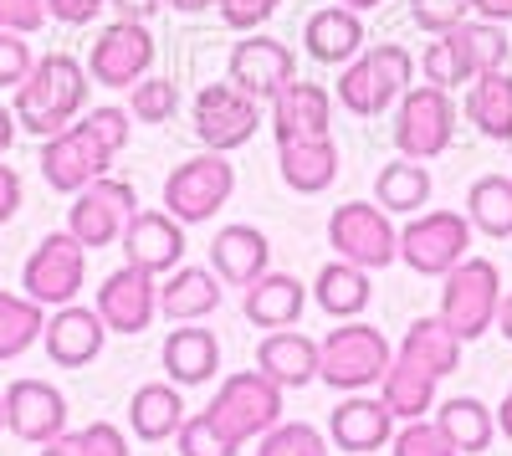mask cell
<instances>
[{
    "label": "cell",
    "mask_w": 512,
    "mask_h": 456,
    "mask_svg": "<svg viewBox=\"0 0 512 456\" xmlns=\"http://www.w3.org/2000/svg\"><path fill=\"white\" fill-rule=\"evenodd\" d=\"M134 211H139L134 185L103 175V180H93L88 190H77V195H72L67 231H72L82 246H88V252H103V246H118L123 226L134 221Z\"/></svg>",
    "instance_id": "cell-13"
},
{
    "label": "cell",
    "mask_w": 512,
    "mask_h": 456,
    "mask_svg": "<svg viewBox=\"0 0 512 456\" xmlns=\"http://www.w3.org/2000/svg\"><path fill=\"white\" fill-rule=\"evenodd\" d=\"M497 334L512 344V293H502V308H497Z\"/></svg>",
    "instance_id": "cell-55"
},
{
    "label": "cell",
    "mask_w": 512,
    "mask_h": 456,
    "mask_svg": "<svg viewBox=\"0 0 512 456\" xmlns=\"http://www.w3.org/2000/svg\"><path fill=\"white\" fill-rule=\"evenodd\" d=\"M492 416H497V431L512 441V385H507V395H502V405L492 410Z\"/></svg>",
    "instance_id": "cell-54"
},
{
    "label": "cell",
    "mask_w": 512,
    "mask_h": 456,
    "mask_svg": "<svg viewBox=\"0 0 512 456\" xmlns=\"http://www.w3.org/2000/svg\"><path fill=\"white\" fill-rule=\"evenodd\" d=\"M466 221L492 241L512 236V175H482L466 190Z\"/></svg>",
    "instance_id": "cell-36"
},
{
    "label": "cell",
    "mask_w": 512,
    "mask_h": 456,
    "mask_svg": "<svg viewBox=\"0 0 512 456\" xmlns=\"http://www.w3.org/2000/svg\"><path fill=\"white\" fill-rule=\"evenodd\" d=\"M390 456H461L436 421H405V431L390 441Z\"/></svg>",
    "instance_id": "cell-44"
},
{
    "label": "cell",
    "mask_w": 512,
    "mask_h": 456,
    "mask_svg": "<svg viewBox=\"0 0 512 456\" xmlns=\"http://www.w3.org/2000/svg\"><path fill=\"white\" fill-rule=\"evenodd\" d=\"M128 113H134L139 123H169L180 113V88L169 77H144L128 88Z\"/></svg>",
    "instance_id": "cell-40"
},
{
    "label": "cell",
    "mask_w": 512,
    "mask_h": 456,
    "mask_svg": "<svg viewBox=\"0 0 512 456\" xmlns=\"http://www.w3.org/2000/svg\"><path fill=\"white\" fill-rule=\"evenodd\" d=\"M256 369L282 390H303L318 380V344L308 334H297V328H272L256 344Z\"/></svg>",
    "instance_id": "cell-26"
},
{
    "label": "cell",
    "mask_w": 512,
    "mask_h": 456,
    "mask_svg": "<svg viewBox=\"0 0 512 456\" xmlns=\"http://www.w3.org/2000/svg\"><path fill=\"white\" fill-rule=\"evenodd\" d=\"M456 139V103L446 88H431V82H420V88H410L395 108V149L405 159H436L446 154Z\"/></svg>",
    "instance_id": "cell-12"
},
{
    "label": "cell",
    "mask_w": 512,
    "mask_h": 456,
    "mask_svg": "<svg viewBox=\"0 0 512 456\" xmlns=\"http://www.w3.org/2000/svg\"><path fill=\"white\" fill-rule=\"evenodd\" d=\"M108 6L118 11V21H139V26H149V21L164 11V0H108Z\"/></svg>",
    "instance_id": "cell-51"
},
{
    "label": "cell",
    "mask_w": 512,
    "mask_h": 456,
    "mask_svg": "<svg viewBox=\"0 0 512 456\" xmlns=\"http://www.w3.org/2000/svg\"><path fill=\"white\" fill-rule=\"evenodd\" d=\"M175 446H180V456H236L241 451L216 421L205 416V410L200 416H185V426L175 431Z\"/></svg>",
    "instance_id": "cell-42"
},
{
    "label": "cell",
    "mask_w": 512,
    "mask_h": 456,
    "mask_svg": "<svg viewBox=\"0 0 512 456\" xmlns=\"http://www.w3.org/2000/svg\"><path fill=\"white\" fill-rule=\"evenodd\" d=\"M159 364H164L169 385H180V390L210 385L216 369H221V339L200 323H180V328H169V339L159 349Z\"/></svg>",
    "instance_id": "cell-21"
},
{
    "label": "cell",
    "mask_w": 512,
    "mask_h": 456,
    "mask_svg": "<svg viewBox=\"0 0 512 456\" xmlns=\"http://www.w3.org/2000/svg\"><path fill=\"white\" fill-rule=\"evenodd\" d=\"M103 339H108V323L98 318V308H82V303H67V308H52L47 328H41V344H47V359L57 369H82L103 354Z\"/></svg>",
    "instance_id": "cell-19"
},
{
    "label": "cell",
    "mask_w": 512,
    "mask_h": 456,
    "mask_svg": "<svg viewBox=\"0 0 512 456\" xmlns=\"http://www.w3.org/2000/svg\"><path fill=\"white\" fill-rule=\"evenodd\" d=\"M190 123H195V139L210 154H231V149L256 139V129H262V103L246 98L241 88H231V82H210L190 103Z\"/></svg>",
    "instance_id": "cell-11"
},
{
    "label": "cell",
    "mask_w": 512,
    "mask_h": 456,
    "mask_svg": "<svg viewBox=\"0 0 512 456\" xmlns=\"http://www.w3.org/2000/svg\"><path fill=\"white\" fill-rule=\"evenodd\" d=\"M256 456H328V441L308 421H277L262 441H256Z\"/></svg>",
    "instance_id": "cell-39"
},
{
    "label": "cell",
    "mask_w": 512,
    "mask_h": 456,
    "mask_svg": "<svg viewBox=\"0 0 512 456\" xmlns=\"http://www.w3.org/2000/svg\"><path fill=\"white\" fill-rule=\"evenodd\" d=\"M57 441H62L67 456H128V436L113 421H93L82 431H62Z\"/></svg>",
    "instance_id": "cell-43"
},
{
    "label": "cell",
    "mask_w": 512,
    "mask_h": 456,
    "mask_svg": "<svg viewBox=\"0 0 512 456\" xmlns=\"http://www.w3.org/2000/svg\"><path fill=\"white\" fill-rule=\"evenodd\" d=\"M118 246H123L128 267H144L154 277H169L185 262V226L169 211H134V221H128L123 236H118Z\"/></svg>",
    "instance_id": "cell-18"
},
{
    "label": "cell",
    "mask_w": 512,
    "mask_h": 456,
    "mask_svg": "<svg viewBox=\"0 0 512 456\" xmlns=\"http://www.w3.org/2000/svg\"><path fill=\"white\" fill-rule=\"evenodd\" d=\"M0 431H6V405H0Z\"/></svg>",
    "instance_id": "cell-59"
},
{
    "label": "cell",
    "mask_w": 512,
    "mask_h": 456,
    "mask_svg": "<svg viewBox=\"0 0 512 456\" xmlns=\"http://www.w3.org/2000/svg\"><path fill=\"white\" fill-rule=\"evenodd\" d=\"M436 426L446 431V441L461 451V456H482L492 441H497V416L492 405H482L477 395H451L436 405Z\"/></svg>",
    "instance_id": "cell-33"
},
{
    "label": "cell",
    "mask_w": 512,
    "mask_h": 456,
    "mask_svg": "<svg viewBox=\"0 0 512 456\" xmlns=\"http://www.w3.org/2000/svg\"><path fill=\"white\" fill-rule=\"evenodd\" d=\"M282 0H216V11L231 31H262L272 16H277Z\"/></svg>",
    "instance_id": "cell-47"
},
{
    "label": "cell",
    "mask_w": 512,
    "mask_h": 456,
    "mask_svg": "<svg viewBox=\"0 0 512 456\" xmlns=\"http://www.w3.org/2000/svg\"><path fill=\"white\" fill-rule=\"evenodd\" d=\"M410 88H415V57L400 41H379V47L359 52L344 72H338L333 98L354 118H384L395 108V98H405Z\"/></svg>",
    "instance_id": "cell-3"
},
{
    "label": "cell",
    "mask_w": 512,
    "mask_h": 456,
    "mask_svg": "<svg viewBox=\"0 0 512 456\" xmlns=\"http://www.w3.org/2000/svg\"><path fill=\"white\" fill-rule=\"evenodd\" d=\"M36 456H67V451H62V441H47V446H41Z\"/></svg>",
    "instance_id": "cell-58"
},
{
    "label": "cell",
    "mask_w": 512,
    "mask_h": 456,
    "mask_svg": "<svg viewBox=\"0 0 512 456\" xmlns=\"http://www.w3.org/2000/svg\"><path fill=\"white\" fill-rule=\"evenodd\" d=\"M241 313H246V323H256V328H292L297 318L308 313V282L303 277H292V272H262L251 287H241Z\"/></svg>",
    "instance_id": "cell-22"
},
{
    "label": "cell",
    "mask_w": 512,
    "mask_h": 456,
    "mask_svg": "<svg viewBox=\"0 0 512 456\" xmlns=\"http://www.w3.org/2000/svg\"><path fill=\"white\" fill-rule=\"evenodd\" d=\"M0 405H6V431L16 441L47 446L67 431V395L52 380H11Z\"/></svg>",
    "instance_id": "cell-17"
},
{
    "label": "cell",
    "mask_w": 512,
    "mask_h": 456,
    "mask_svg": "<svg viewBox=\"0 0 512 456\" xmlns=\"http://www.w3.org/2000/svg\"><path fill=\"white\" fill-rule=\"evenodd\" d=\"M88 88H93V77L77 57H67V52L36 57L31 77L16 88V108H11L16 129H26L36 139L62 134L67 123H77L82 113H88Z\"/></svg>",
    "instance_id": "cell-2"
},
{
    "label": "cell",
    "mask_w": 512,
    "mask_h": 456,
    "mask_svg": "<svg viewBox=\"0 0 512 456\" xmlns=\"http://www.w3.org/2000/svg\"><path fill=\"white\" fill-rule=\"evenodd\" d=\"M395 436V416L384 410L379 395H344L328 416V441L349 456H369V451H384Z\"/></svg>",
    "instance_id": "cell-20"
},
{
    "label": "cell",
    "mask_w": 512,
    "mask_h": 456,
    "mask_svg": "<svg viewBox=\"0 0 512 456\" xmlns=\"http://www.w3.org/2000/svg\"><path fill=\"white\" fill-rule=\"evenodd\" d=\"M128 134H134V113L128 108H88L77 123H67L62 134L41 139V175H47L52 190L62 195H77L88 190L93 180H103L113 170L118 149L128 144Z\"/></svg>",
    "instance_id": "cell-1"
},
{
    "label": "cell",
    "mask_w": 512,
    "mask_h": 456,
    "mask_svg": "<svg viewBox=\"0 0 512 456\" xmlns=\"http://www.w3.org/2000/svg\"><path fill=\"white\" fill-rule=\"evenodd\" d=\"M16 134H21V129H16V113H11L6 103H0V154H6V149L16 144Z\"/></svg>",
    "instance_id": "cell-53"
},
{
    "label": "cell",
    "mask_w": 512,
    "mask_h": 456,
    "mask_svg": "<svg viewBox=\"0 0 512 456\" xmlns=\"http://www.w3.org/2000/svg\"><path fill=\"white\" fill-rule=\"evenodd\" d=\"M333 123V93L318 88V82H287V88L272 98V134L277 144L287 139H323Z\"/></svg>",
    "instance_id": "cell-24"
},
{
    "label": "cell",
    "mask_w": 512,
    "mask_h": 456,
    "mask_svg": "<svg viewBox=\"0 0 512 456\" xmlns=\"http://www.w3.org/2000/svg\"><path fill=\"white\" fill-rule=\"evenodd\" d=\"M128 426H134L139 441H175V431L185 426V395L180 385L169 380H149L134 390V400H128Z\"/></svg>",
    "instance_id": "cell-30"
},
{
    "label": "cell",
    "mask_w": 512,
    "mask_h": 456,
    "mask_svg": "<svg viewBox=\"0 0 512 456\" xmlns=\"http://www.w3.org/2000/svg\"><path fill=\"white\" fill-rule=\"evenodd\" d=\"M466 16H472V0H410V21L431 36L456 31Z\"/></svg>",
    "instance_id": "cell-45"
},
{
    "label": "cell",
    "mask_w": 512,
    "mask_h": 456,
    "mask_svg": "<svg viewBox=\"0 0 512 456\" xmlns=\"http://www.w3.org/2000/svg\"><path fill=\"white\" fill-rule=\"evenodd\" d=\"M369 298H374L369 272L354 267V262H328V267H318V277H313V303H318L328 318H338V323L359 318V313L369 308Z\"/></svg>",
    "instance_id": "cell-34"
},
{
    "label": "cell",
    "mask_w": 512,
    "mask_h": 456,
    "mask_svg": "<svg viewBox=\"0 0 512 456\" xmlns=\"http://www.w3.org/2000/svg\"><path fill=\"white\" fill-rule=\"evenodd\" d=\"M154 31L139 26V21H113L93 36V47H88V77L103 82V88H134V82L149 77L154 67Z\"/></svg>",
    "instance_id": "cell-14"
},
{
    "label": "cell",
    "mask_w": 512,
    "mask_h": 456,
    "mask_svg": "<svg viewBox=\"0 0 512 456\" xmlns=\"http://www.w3.org/2000/svg\"><path fill=\"white\" fill-rule=\"evenodd\" d=\"M461 36H466V52H472V72H477V77L507 67L512 41H507V31H502L497 21H461Z\"/></svg>",
    "instance_id": "cell-41"
},
{
    "label": "cell",
    "mask_w": 512,
    "mask_h": 456,
    "mask_svg": "<svg viewBox=\"0 0 512 456\" xmlns=\"http://www.w3.org/2000/svg\"><path fill=\"white\" fill-rule=\"evenodd\" d=\"M103 6L108 0H47V16L62 26H88V21H98Z\"/></svg>",
    "instance_id": "cell-49"
},
{
    "label": "cell",
    "mask_w": 512,
    "mask_h": 456,
    "mask_svg": "<svg viewBox=\"0 0 512 456\" xmlns=\"http://www.w3.org/2000/svg\"><path fill=\"white\" fill-rule=\"evenodd\" d=\"M16 211H21V175L11 164H0V226L16 221Z\"/></svg>",
    "instance_id": "cell-50"
},
{
    "label": "cell",
    "mask_w": 512,
    "mask_h": 456,
    "mask_svg": "<svg viewBox=\"0 0 512 456\" xmlns=\"http://www.w3.org/2000/svg\"><path fill=\"white\" fill-rule=\"evenodd\" d=\"M466 118H472V129L492 144H512V72L497 67V72H482L472 77V88H466Z\"/></svg>",
    "instance_id": "cell-31"
},
{
    "label": "cell",
    "mask_w": 512,
    "mask_h": 456,
    "mask_svg": "<svg viewBox=\"0 0 512 456\" xmlns=\"http://www.w3.org/2000/svg\"><path fill=\"white\" fill-rule=\"evenodd\" d=\"M36 57H31V41L16 36V31H0V88H21V82L31 77Z\"/></svg>",
    "instance_id": "cell-46"
},
{
    "label": "cell",
    "mask_w": 512,
    "mask_h": 456,
    "mask_svg": "<svg viewBox=\"0 0 512 456\" xmlns=\"http://www.w3.org/2000/svg\"><path fill=\"white\" fill-rule=\"evenodd\" d=\"M390 359H395L390 339H384L374 323L349 318V323H338V328L323 334V344H318V380L328 390H338V395H364L369 385L384 380Z\"/></svg>",
    "instance_id": "cell-4"
},
{
    "label": "cell",
    "mask_w": 512,
    "mask_h": 456,
    "mask_svg": "<svg viewBox=\"0 0 512 456\" xmlns=\"http://www.w3.org/2000/svg\"><path fill=\"white\" fill-rule=\"evenodd\" d=\"M303 47L323 67H349L364 52V21L349 6H323L303 21Z\"/></svg>",
    "instance_id": "cell-25"
},
{
    "label": "cell",
    "mask_w": 512,
    "mask_h": 456,
    "mask_svg": "<svg viewBox=\"0 0 512 456\" xmlns=\"http://www.w3.org/2000/svg\"><path fill=\"white\" fill-rule=\"evenodd\" d=\"M472 257V221L461 211H420L400 231V262L420 277H446Z\"/></svg>",
    "instance_id": "cell-10"
},
{
    "label": "cell",
    "mask_w": 512,
    "mask_h": 456,
    "mask_svg": "<svg viewBox=\"0 0 512 456\" xmlns=\"http://www.w3.org/2000/svg\"><path fill=\"white\" fill-rule=\"evenodd\" d=\"M205 416L216 421L236 446L262 441L282 421V385H272L262 369H241V375H231L216 390V400L205 405Z\"/></svg>",
    "instance_id": "cell-8"
},
{
    "label": "cell",
    "mask_w": 512,
    "mask_h": 456,
    "mask_svg": "<svg viewBox=\"0 0 512 456\" xmlns=\"http://www.w3.org/2000/svg\"><path fill=\"white\" fill-rule=\"evenodd\" d=\"M497 308H502V272L492 257H466L441 277V318L461 344L492 334Z\"/></svg>",
    "instance_id": "cell-5"
},
{
    "label": "cell",
    "mask_w": 512,
    "mask_h": 456,
    "mask_svg": "<svg viewBox=\"0 0 512 456\" xmlns=\"http://www.w3.org/2000/svg\"><path fill=\"white\" fill-rule=\"evenodd\" d=\"M472 11H477V21H512V0H472Z\"/></svg>",
    "instance_id": "cell-52"
},
{
    "label": "cell",
    "mask_w": 512,
    "mask_h": 456,
    "mask_svg": "<svg viewBox=\"0 0 512 456\" xmlns=\"http://www.w3.org/2000/svg\"><path fill=\"white\" fill-rule=\"evenodd\" d=\"M292 77H297V57H292V47H282L277 36L251 31L246 41H236V47H231L226 82H231V88H241L246 98H256V103H272Z\"/></svg>",
    "instance_id": "cell-15"
},
{
    "label": "cell",
    "mask_w": 512,
    "mask_h": 456,
    "mask_svg": "<svg viewBox=\"0 0 512 456\" xmlns=\"http://www.w3.org/2000/svg\"><path fill=\"white\" fill-rule=\"evenodd\" d=\"M277 170H282L287 190L323 195L338 180V149L328 134L323 139H287V144H277Z\"/></svg>",
    "instance_id": "cell-28"
},
{
    "label": "cell",
    "mask_w": 512,
    "mask_h": 456,
    "mask_svg": "<svg viewBox=\"0 0 512 456\" xmlns=\"http://www.w3.org/2000/svg\"><path fill=\"white\" fill-rule=\"evenodd\" d=\"M267 267H272V241L262 226L236 221V226H221L216 241H210V272L231 287H251Z\"/></svg>",
    "instance_id": "cell-23"
},
{
    "label": "cell",
    "mask_w": 512,
    "mask_h": 456,
    "mask_svg": "<svg viewBox=\"0 0 512 456\" xmlns=\"http://www.w3.org/2000/svg\"><path fill=\"white\" fill-rule=\"evenodd\" d=\"M47 26V0H0V31L31 36Z\"/></svg>",
    "instance_id": "cell-48"
},
{
    "label": "cell",
    "mask_w": 512,
    "mask_h": 456,
    "mask_svg": "<svg viewBox=\"0 0 512 456\" xmlns=\"http://www.w3.org/2000/svg\"><path fill=\"white\" fill-rule=\"evenodd\" d=\"M98 318L108 323V334H144L159 313V277L144 267H118L98 282Z\"/></svg>",
    "instance_id": "cell-16"
},
{
    "label": "cell",
    "mask_w": 512,
    "mask_h": 456,
    "mask_svg": "<svg viewBox=\"0 0 512 456\" xmlns=\"http://www.w3.org/2000/svg\"><path fill=\"white\" fill-rule=\"evenodd\" d=\"M415 67L425 72V82H431V88H446V93L477 77V72H472V52H466V36H461V26H456V31H441V36L425 41V52H420V62H415Z\"/></svg>",
    "instance_id": "cell-37"
},
{
    "label": "cell",
    "mask_w": 512,
    "mask_h": 456,
    "mask_svg": "<svg viewBox=\"0 0 512 456\" xmlns=\"http://www.w3.org/2000/svg\"><path fill=\"white\" fill-rule=\"evenodd\" d=\"M338 6H349V11H359V16H364V11H374V6H384V0H338Z\"/></svg>",
    "instance_id": "cell-57"
},
{
    "label": "cell",
    "mask_w": 512,
    "mask_h": 456,
    "mask_svg": "<svg viewBox=\"0 0 512 456\" xmlns=\"http://www.w3.org/2000/svg\"><path fill=\"white\" fill-rule=\"evenodd\" d=\"M374 205L390 216H420L431 205V170L420 159H390L384 170L374 175Z\"/></svg>",
    "instance_id": "cell-32"
},
{
    "label": "cell",
    "mask_w": 512,
    "mask_h": 456,
    "mask_svg": "<svg viewBox=\"0 0 512 456\" xmlns=\"http://www.w3.org/2000/svg\"><path fill=\"white\" fill-rule=\"evenodd\" d=\"M41 328H47V308L31 303L26 293H0V364L41 344Z\"/></svg>",
    "instance_id": "cell-38"
},
{
    "label": "cell",
    "mask_w": 512,
    "mask_h": 456,
    "mask_svg": "<svg viewBox=\"0 0 512 456\" xmlns=\"http://www.w3.org/2000/svg\"><path fill=\"white\" fill-rule=\"evenodd\" d=\"M82 282H88V246H82L72 231H52L36 241V252L21 267V287L26 298L41 308H67L77 303Z\"/></svg>",
    "instance_id": "cell-9"
},
{
    "label": "cell",
    "mask_w": 512,
    "mask_h": 456,
    "mask_svg": "<svg viewBox=\"0 0 512 456\" xmlns=\"http://www.w3.org/2000/svg\"><path fill=\"white\" fill-rule=\"evenodd\" d=\"M395 354L415 359L420 369H431L436 380H446V375H456V369H461V339L446 328L441 313H436V318H415V323L405 328V339H400Z\"/></svg>",
    "instance_id": "cell-35"
},
{
    "label": "cell",
    "mask_w": 512,
    "mask_h": 456,
    "mask_svg": "<svg viewBox=\"0 0 512 456\" xmlns=\"http://www.w3.org/2000/svg\"><path fill=\"white\" fill-rule=\"evenodd\" d=\"M221 308V277L210 267H175L159 282V313L169 323H200Z\"/></svg>",
    "instance_id": "cell-27"
},
{
    "label": "cell",
    "mask_w": 512,
    "mask_h": 456,
    "mask_svg": "<svg viewBox=\"0 0 512 456\" xmlns=\"http://www.w3.org/2000/svg\"><path fill=\"white\" fill-rule=\"evenodd\" d=\"M164 6H175V11H185V16H200V11L216 6V0H164Z\"/></svg>",
    "instance_id": "cell-56"
},
{
    "label": "cell",
    "mask_w": 512,
    "mask_h": 456,
    "mask_svg": "<svg viewBox=\"0 0 512 456\" xmlns=\"http://www.w3.org/2000/svg\"><path fill=\"white\" fill-rule=\"evenodd\" d=\"M379 400L395 421H425L436 410V375L420 369L415 359L395 354L390 369H384V380H379Z\"/></svg>",
    "instance_id": "cell-29"
},
{
    "label": "cell",
    "mask_w": 512,
    "mask_h": 456,
    "mask_svg": "<svg viewBox=\"0 0 512 456\" xmlns=\"http://www.w3.org/2000/svg\"><path fill=\"white\" fill-rule=\"evenodd\" d=\"M328 246L338 252V262H354L364 272H379V267H395L400 231H395V216L379 211L374 200H349V205H333Z\"/></svg>",
    "instance_id": "cell-7"
},
{
    "label": "cell",
    "mask_w": 512,
    "mask_h": 456,
    "mask_svg": "<svg viewBox=\"0 0 512 456\" xmlns=\"http://www.w3.org/2000/svg\"><path fill=\"white\" fill-rule=\"evenodd\" d=\"M236 195V164L231 154H190L185 164H175L164 180V211L180 226H205L221 216V205Z\"/></svg>",
    "instance_id": "cell-6"
}]
</instances>
